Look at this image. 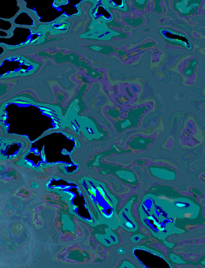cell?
Wrapping results in <instances>:
<instances>
[{
    "mask_svg": "<svg viewBox=\"0 0 205 268\" xmlns=\"http://www.w3.org/2000/svg\"><path fill=\"white\" fill-rule=\"evenodd\" d=\"M80 146L71 134L62 130L50 132L31 143L18 164L36 170L58 166L65 175H73L80 165L72 155Z\"/></svg>",
    "mask_w": 205,
    "mask_h": 268,
    "instance_id": "obj_1",
    "label": "cell"
},
{
    "mask_svg": "<svg viewBox=\"0 0 205 268\" xmlns=\"http://www.w3.org/2000/svg\"><path fill=\"white\" fill-rule=\"evenodd\" d=\"M45 187L47 191L62 196L76 217L93 227L97 226L99 221L91 208L86 195L74 181L55 176Z\"/></svg>",
    "mask_w": 205,
    "mask_h": 268,
    "instance_id": "obj_2",
    "label": "cell"
},
{
    "mask_svg": "<svg viewBox=\"0 0 205 268\" xmlns=\"http://www.w3.org/2000/svg\"><path fill=\"white\" fill-rule=\"evenodd\" d=\"M80 186L98 214L102 224L115 230L119 226L116 215L117 200L105 185L95 178L83 176L78 180Z\"/></svg>",
    "mask_w": 205,
    "mask_h": 268,
    "instance_id": "obj_3",
    "label": "cell"
},
{
    "mask_svg": "<svg viewBox=\"0 0 205 268\" xmlns=\"http://www.w3.org/2000/svg\"><path fill=\"white\" fill-rule=\"evenodd\" d=\"M142 222L156 238L161 240L173 234H181L184 231L175 227V214L174 211L156 207L149 212L141 213Z\"/></svg>",
    "mask_w": 205,
    "mask_h": 268,
    "instance_id": "obj_4",
    "label": "cell"
},
{
    "mask_svg": "<svg viewBox=\"0 0 205 268\" xmlns=\"http://www.w3.org/2000/svg\"><path fill=\"white\" fill-rule=\"evenodd\" d=\"M132 253L143 268H174L163 254L147 247L135 246Z\"/></svg>",
    "mask_w": 205,
    "mask_h": 268,
    "instance_id": "obj_5",
    "label": "cell"
},
{
    "mask_svg": "<svg viewBox=\"0 0 205 268\" xmlns=\"http://www.w3.org/2000/svg\"><path fill=\"white\" fill-rule=\"evenodd\" d=\"M25 148V143L15 138H3L1 141V160H10L18 157Z\"/></svg>",
    "mask_w": 205,
    "mask_h": 268,
    "instance_id": "obj_6",
    "label": "cell"
},
{
    "mask_svg": "<svg viewBox=\"0 0 205 268\" xmlns=\"http://www.w3.org/2000/svg\"><path fill=\"white\" fill-rule=\"evenodd\" d=\"M158 33L170 45L182 47L189 50L192 49L190 40L183 34L166 29H160Z\"/></svg>",
    "mask_w": 205,
    "mask_h": 268,
    "instance_id": "obj_7",
    "label": "cell"
},
{
    "mask_svg": "<svg viewBox=\"0 0 205 268\" xmlns=\"http://www.w3.org/2000/svg\"><path fill=\"white\" fill-rule=\"evenodd\" d=\"M118 217L119 226H120L128 231L134 232L138 230V224L133 219L129 210H123L119 214Z\"/></svg>",
    "mask_w": 205,
    "mask_h": 268,
    "instance_id": "obj_8",
    "label": "cell"
},
{
    "mask_svg": "<svg viewBox=\"0 0 205 268\" xmlns=\"http://www.w3.org/2000/svg\"><path fill=\"white\" fill-rule=\"evenodd\" d=\"M200 4L199 1L183 0V1H174L173 6L179 14L187 16L195 13Z\"/></svg>",
    "mask_w": 205,
    "mask_h": 268,
    "instance_id": "obj_9",
    "label": "cell"
},
{
    "mask_svg": "<svg viewBox=\"0 0 205 268\" xmlns=\"http://www.w3.org/2000/svg\"><path fill=\"white\" fill-rule=\"evenodd\" d=\"M107 230L105 235H98L97 238L100 241L107 247L118 244V240L117 236L110 230Z\"/></svg>",
    "mask_w": 205,
    "mask_h": 268,
    "instance_id": "obj_10",
    "label": "cell"
},
{
    "mask_svg": "<svg viewBox=\"0 0 205 268\" xmlns=\"http://www.w3.org/2000/svg\"><path fill=\"white\" fill-rule=\"evenodd\" d=\"M198 60L194 58L191 60L189 64L185 67L184 73L187 76H191L194 73L196 65L198 64Z\"/></svg>",
    "mask_w": 205,
    "mask_h": 268,
    "instance_id": "obj_11",
    "label": "cell"
},
{
    "mask_svg": "<svg viewBox=\"0 0 205 268\" xmlns=\"http://www.w3.org/2000/svg\"><path fill=\"white\" fill-rule=\"evenodd\" d=\"M170 260L172 261L174 263L177 264H185V262L182 260V259L178 257V256L175 255H170Z\"/></svg>",
    "mask_w": 205,
    "mask_h": 268,
    "instance_id": "obj_12",
    "label": "cell"
},
{
    "mask_svg": "<svg viewBox=\"0 0 205 268\" xmlns=\"http://www.w3.org/2000/svg\"><path fill=\"white\" fill-rule=\"evenodd\" d=\"M145 237H146L142 234H137L131 237V240L133 244L139 243L141 239Z\"/></svg>",
    "mask_w": 205,
    "mask_h": 268,
    "instance_id": "obj_13",
    "label": "cell"
},
{
    "mask_svg": "<svg viewBox=\"0 0 205 268\" xmlns=\"http://www.w3.org/2000/svg\"><path fill=\"white\" fill-rule=\"evenodd\" d=\"M165 244L168 248H172L173 246L175 245V244H174L169 243H165Z\"/></svg>",
    "mask_w": 205,
    "mask_h": 268,
    "instance_id": "obj_14",
    "label": "cell"
},
{
    "mask_svg": "<svg viewBox=\"0 0 205 268\" xmlns=\"http://www.w3.org/2000/svg\"><path fill=\"white\" fill-rule=\"evenodd\" d=\"M200 264L205 267V257L201 259V261L200 262Z\"/></svg>",
    "mask_w": 205,
    "mask_h": 268,
    "instance_id": "obj_15",
    "label": "cell"
}]
</instances>
